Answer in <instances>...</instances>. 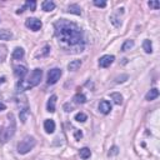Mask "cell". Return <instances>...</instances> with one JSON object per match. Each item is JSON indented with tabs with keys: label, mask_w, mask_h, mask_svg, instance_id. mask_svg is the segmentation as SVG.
<instances>
[{
	"label": "cell",
	"mask_w": 160,
	"mask_h": 160,
	"mask_svg": "<svg viewBox=\"0 0 160 160\" xmlns=\"http://www.w3.org/2000/svg\"><path fill=\"white\" fill-rule=\"evenodd\" d=\"M55 37L59 44L71 53H79L84 49V37L81 29L73 21L67 19H59L54 24Z\"/></svg>",
	"instance_id": "6da1fadb"
},
{
	"label": "cell",
	"mask_w": 160,
	"mask_h": 160,
	"mask_svg": "<svg viewBox=\"0 0 160 160\" xmlns=\"http://www.w3.org/2000/svg\"><path fill=\"white\" fill-rule=\"evenodd\" d=\"M41 78H43V70L41 69H35L33 73H31L30 78L26 79V80H20L18 83V89L20 91H24V90H29L31 88L37 86L40 81H41Z\"/></svg>",
	"instance_id": "7a4b0ae2"
},
{
	"label": "cell",
	"mask_w": 160,
	"mask_h": 160,
	"mask_svg": "<svg viewBox=\"0 0 160 160\" xmlns=\"http://www.w3.org/2000/svg\"><path fill=\"white\" fill-rule=\"evenodd\" d=\"M8 119H9L8 125L0 126V143H2V144H5L10 138H13V135L15 134V129H16L14 115L13 114H9L8 115Z\"/></svg>",
	"instance_id": "3957f363"
},
{
	"label": "cell",
	"mask_w": 160,
	"mask_h": 160,
	"mask_svg": "<svg viewBox=\"0 0 160 160\" xmlns=\"http://www.w3.org/2000/svg\"><path fill=\"white\" fill-rule=\"evenodd\" d=\"M35 144H37V141H35V139L33 138V136H30V135H28V136H25L19 144H18V153L19 154H28L30 150H33V148L35 146Z\"/></svg>",
	"instance_id": "277c9868"
},
{
	"label": "cell",
	"mask_w": 160,
	"mask_h": 160,
	"mask_svg": "<svg viewBox=\"0 0 160 160\" xmlns=\"http://www.w3.org/2000/svg\"><path fill=\"white\" fill-rule=\"evenodd\" d=\"M61 74H63V73H61V69H59V68H54V69L49 70V73H48V84H49V85L56 84L58 80L60 79Z\"/></svg>",
	"instance_id": "5b68a950"
},
{
	"label": "cell",
	"mask_w": 160,
	"mask_h": 160,
	"mask_svg": "<svg viewBox=\"0 0 160 160\" xmlns=\"http://www.w3.org/2000/svg\"><path fill=\"white\" fill-rule=\"evenodd\" d=\"M41 25H43L41 21L39 19H37V18H29V19L25 20V26L28 29H30V30H33V31L40 30L41 29Z\"/></svg>",
	"instance_id": "8992f818"
},
{
	"label": "cell",
	"mask_w": 160,
	"mask_h": 160,
	"mask_svg": "<svg viewBox=\"0 0 160 160\" xmlns=\"http://www.w3.org/2000/svg\"><path fill=\"white\" fill-rule=\"evenodd\" d=\"M114 60H115V58L113 55H104L99 59V65H100V68H108L111 65Z\"/></svg>",
	"instance_id": "52a82bcc"
},
{
	"label": "cell",
	"mask_w": 160,
	"mask_h": 160,
	"mask_svg": "<svg viewBox=\"0 0 160 160\" xmlns=\"http://www.w3.org/2000/svg\"><path fill=\"white\" fill-rule=\"evenodd\" d=\"M14 74L19 79H24V76L28 74V69L24 65H16L14 67Z\"/></svg>",
	"instance_id": "ba28073f"
},
{
	"label": "cell",
	"mask_w": 160,
	"mask_h": 160,
	"mask_svg": "<svg viewBox=\"0 0 160 160\" xmlns=\"http://www.w3.org/2000/svg\"><path fill=\"white\" fill-rule=\"evenodd\" d=\"M99 110H100V113H103V114H109L110 113V110H111V104L108 102V100H102L100 103H99Z\"/></svg>",
	"instance_id": "9c48e42d"
},
{
	"label": "cell",
	"mask_w": 160,
	"mask_h": 160,
	"mask_svg": "<svg viewBox=\"0 0 160 160\" xmlns=\"http://www.w3.org/2000/svg\"><path fill=\"white\" fill-rule=\"evenodd\" d=\"M44 129H45V132H46L48 134L54 133V132H55V123H54V120H51V119L45 120V121H44Z\"/></svg>",
	"instance_id": "30bf717a"
},
{
	"label": "cell",
	"mask_w": 160,
	"mask_h": 160,
	"mask_svg": "<svg viewBox=\"0 0 160 160\" xmlns=\"http://www.w3.org/2000/svg\"><path fill=\"white\" fill-rule=\"evenodd\" d=\"M56 95H51L48 100V104H46V110L49 113H54L55 111V104H56Z\"/></svg>",
	"instance_id": "8fae6325"
},
{
	"label": "cell",
	"mask_w": 160,
	"mask_h": 160,
	"mask_svg": "<svg viewBox=\"0 0 160 160\" xmlns=\"http://www.w3.org/2000/svg\"><path fill=\"white\" fill-rule=\"evenodd\" d=\"M13 33L8 29H0V40H11Z\"/></svg>",
	"instance_id": "7c38bea8"
},
{
	"label": "cell",
	"mask_w": 160,
	"mask_h": 160,
	"mask_svg": "<svg viewBox=\"0 0 160 160\" xmlns=\"http://www.w3.org/2000/svg\"><path fill=\"white\" fill-rule=\"evenodd\" d=\"M159 97V90L156 89V88H154V89H151V90H149L148 93H146V95H145V99L146 100H154V99H156Z\"/></svg>",
	"instance_id": "4fadbf2b"
},
{
	"label": "cell",
	"mask_w": 160,
	"mask_h": 160,
	"mask_svg": "<svg viewBox=\"0 0 160 160\" xmlns=\"http://www.w3.org/2000/svg\"><path fill=\"white\" fill-rule=\"evenodd\" d=\"M80 67H81V60H73V61H70V63L68 64V69H69L70 71H75V70H78Z\"/></svg>",
	"instance_id": "5bb4252c"
},
{
	"label": "cell",
	"mask_w": 160,
	"mask_h": 160,
	"mask_svg": "<svg viewBox=\"0 0 160 160\" xmlns=\"http://www.w3.org/2000/svg\"><path fill=\"white\" fill-rule=\"evenodd\" d=\"M41 6H43V10L45 11H53L55 9V3L51 2V0H45Z\"/></svg>",
	"instance_id": "9a60e30c"
},
{
	"label": "cell",
	"mask_w": 160,
	"mask_h": 160,
	"mask_svg": "<svg viewBox=\"0 0 160 160\" xmlns=\"http://www.w3.org/2000/svg\"><path fill=\"white\" fill-rule=\"evenodd\" d=\"M68 13H71V14H75V15H81V9H80V6L79 5H76V4H70L69 6H68V10H67Z\"/></svg>",
	"instance_id": "2e32d148"
},
{
	"label": "cell",
	"mask_w": 160,
	"mask_h": 160,
	"mask_svg": "<svg viewBox=\"0 0 160 160\" xmlns=\"http://www.w3.org/2000/svg\"><path fill=\"white\" fill-rule=\"evenodd\" d=\"M110 98L114 100V103L116 105H121L123 104V97H121L120 93H111L110 94Z\"/></svg>",
	"instance_id": "e0dca14e"
},
{
	"label": "cell",
	"mask_w": 160,
	"mask_h": 160,
	"mask_svg": "<svg viewBox=\"0 0 160 160\" xmlns=\"http://www.w3.org/2000/svg\"><path fill=\"white\" fill-rule=\"evenodd\" d=\"M24 54H25V53H24V49H23V48H15L14 51H13V58L20 60V59L24 58Z\"/></svg>",
	"instance_id": "ac0fdd59"
},
{
	"label": "cell",
	"mask_w": 160,
	"mask_h": 160,
	"mask_svg": "<svg viewBox=\"0 0 160 160\" xmlns=\"http://www.w3.org/2000/svg\"><path fill=\"white\" fill-rule=\"evenodd\" d=\"M143 49H144V51L145 53H148V54H150V53H153V45H151V41L150 40H144V43H143Z\"/></svg>",
	"instance_id": "d6986e66"
},
{
	"label": "cell",
	"mask_w": 160,
	"mask_h": 160,
	"mask_svg": "<svg viewBox=\"0 0 160 160\" xmlns=\"http://www.w3.org/2000/svg\"><path fill=\"white\" fill-rule=\"evenodd\" d=\"M79 155H80V158H81V159H88V158H90L91 151H90V149H89V148H83V149H80Z\"/></svg>",
	"instance_id": "ffe728a7"
},
{
	"label": "cell",
	"mask_w": 160,
	"mask_h": 160,
	"mask_svg": "<svg viewBox=\"0 0 160 160\" xmlns=\"http://www.w3.org/2000/svg\"><path fill=\"white\" fill-rule=\"evenodd\" d=\"M134 46V40H125V43L121 46V51H128Z\"/></svg>",
	"instance_id": "44dd1931"
},
{
	"label": "cell",
	"mask_w": 160,
	"mask_h": 160,
	"mask_svg": "<svg viewBox=\"0 0 160 160\" xmlns=\"http://www.w3.org/2000/svg\"><path fill=\"white\" fill-rule=\"evenodd\" d=\"M35 8H37V2H34V0H28L24 5V9H29L31 11H34Z\"/></svg>",
	"instance_id": "7402d4cb"
},
{
	"label": "cell",
	"mask_w": 160,
	"mask_h": 160,
	"mask_svg": "<svg viewBox=\"0 0 160 160\" xmlns=\"http://www.w3.org/2000/svg\"><path fill=\"white\" fill-rule=\"evenodd\" d=\"M74 102L76 104H84L86 102V98H85V95H83V94H76L74 97Z\"/></svg>",
	"instance_id": "603a6c76"
},
{
	"label": "cell",
	"mask_w": 160,
	"mask_h": 160,
	"mask_svg": "<svg viewBox=\"0 0 160 160\" xmlns=\"http://www.w3.org/2000/svg\"><path fill=\"white\" fill-rule=\"evenodd\" d=\"M28 114H29V109H28V106H25L24 109H20V120H21V123H25V121H26Z\"/></svg>",
	"instance_id": "cb8c5ba5"
},
{
	"label": "cell",
	"mask_w": 160,
	"mask_h": 160,
	"mask_svg": "<svg viewBox=\"0 0 160 160\" xmlns=\"http://www.w3.org/2000/svg\"><path fill=\"white\" fill-rule=\"evenodd\" d=\"M86 119H88V116H86V114H84V113H78V114L75 115V120L79 121V123H84Z\"/></svg>",
	"instance_id": "d4e9b609"
},
{
	"label": "cell",
	"mask_w": 160,
	"mask_h": 160,
	"mask_svg": "<svg viewBox=\"0 0 160 160\" xmlns=\"http://www.w3.org/2000/svg\"><path fill=\"white\" fill-rule=\"evenodd\" d=\"M5 58H6V48L0 45V63L4 61Z\"/></svg>",
	"instance_id": "484cf974"
},
{
	"label": "cell",
	"mask_w": 160,
	"mask_h": 160,
	"mask_svg": "<svg viewBox=\"0 0 160 160\" xmlns=\"http://www.w3.org/2000/svg\"><path fill=\"white\" fill-rule=\"evenodd\" d=\"M49 51H50V46H49V45H45V46L41 49V53L37 54V56H45V55H48Z\"/></svg>",
	"instance_id": "4316f807"
},
{
	"label": "cell",
	"mask_w": 160,
	"mask_h": 160,
	"mask_svg": "<svg viewBox=\"0 0 160 160\" xmlns=\"http://www.w3.org/2000/svg\"><path fill=\"white\" fill-rule=\"evenodd\" d=\"M148 4H149L150 8H154V9H159L160 8V3L158 2V0H154V2H151V0H150Z\"/></svg>",
	"instance_id": "83f0119b"
},
{
	"label": "cell",
	"mask_w": 160,
	"mask_h": 160,
	"mask_svg": "<svg viewBox=\"0 0 160 160\" xmlns=\"http://www.w3.org/2000/svg\"><path fill=\"white\" fill-rule=\"evenodd\" d=\"M94 5H95V6H99V8H105V6H106V3L103 2V0H95Z\"/></svg>",
	"instance_id": "f1b7e54d"
},
{
	"label": "cell",
	"mask_w": 160,
	"mask_h": 160,
	"mask_svg": "<svg viewBox=\"0 0 160 160\" xmlns=\"http://www.w3.org/2000/svg\"><path fill=\"white\" fill-rule=\"evenodd\" d=\"M64 109H65V111L69 113V111H73L74 108H73V105H70V104H65V105H64Z\"/></svg>",
	"instance_id": "f546056e"
},
{
	"label": "cell",
	"mask_w": 160,
	"mask_h": 160,
	"mask_svg": "<svg viewBox=\"0 0 160 160\" xmlns=\"http://www.w3.org/2000/svg\"><path fill=\"white\" fill-rule=\"evenodd\" d=\"M116 154H118V148L116 146L111 148V150L109 151V155H116Z\"/></svg>",
	"instance_id": "4dcf8cb0"
},
{
	"label": "cell",
	"mask_w": 160,
	"mask_h": 160,
	"mask_svg": "<svg viewBox=\"0 0 160 160\" xmlns=\"http://www.w3.org/2000/svg\"><path fill=\"white\" fill-rule=\"evenodd\" d=\"M81 136H83V134H81V132H79V130H76V132H75V139H78V140H79V139H80Z\"/></svg>",
	"instance_id": "1f68e13d"
},
{
	"label": "cell",
	"mask_w": 160,
	"mask_h": 160,
	"mask_svg": "<svg viewBox=\"0 0 160 160\" xmlns=\"http://www.w3.org/2000/svg\"><path fill=\"white\" fill-rule=\"evenodd\" d=\"M5 109H6L5 104H3V103H0V111H3V110H5Z\"/></svg>",
	"instance_id": "d6a6232c"
},
{
	"label": "cell",
	"mask_w": 160,
	"mask_h": 160,
	"mask_svg": "<svg viewBox=\"0 0 160 160\" xmlns=\"http://www.w3.org/2000/svg\"><path fill=\"white\" fill-rule=\"evenodd\" d=\"M5 81V78H0V84H3Z\"/></svg>",
	"instance_id": "836d02e7"
}]
</instances>
